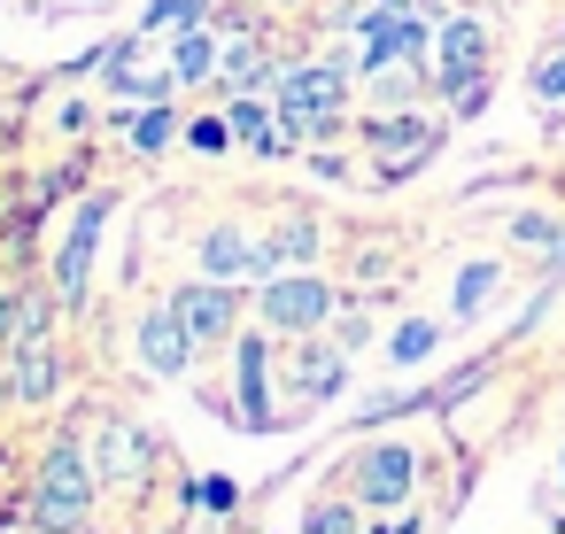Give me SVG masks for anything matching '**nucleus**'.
<instances>
[{"label":"nucleus","mask_w":565,"mask_h":534,"mask_svg":"<svg viewBox=\"0 0 565 534\" xmlns=\"http://www.w3.org/2000/svg\"><path fill=\"white\" fill-rule=\"evenodd\" d=\"M132 341H140V364H148L156 380H179V372L194 364V333L179 325V310H171V302H163V310H148Z\"/></svg>","instance_id":"6e6552de"},{"label":"nucleus","mask_w":565,"mask_h":534,"mask_svg":"<svg viewBox=\"0 0 565 534\" xmlns=\"http://www.w3.org/2000/svg\"><path fill=\"white\" fill-rule=\"evenodd\" d=\"M241 418L271 426V395H264V333H241Z\"/></svg>","instance_id":"4468645a"},{"label":"nucleus","mask_w":565,"mask_h":534,"mask_svg":"<svg viewBox=\"0 0 565 534\" xmlns=\"http://www.w3.org/2000/svg\"><path fill=\"white\" fill-rule=\"evenodd\" d=\"M47 318H55L47 295H17L9 310H0V341H47Z\"/></svg>","instance_id":"f3484780"},{"label":"nucleus","mask_w":565,"mask_h":534,"mask_svg":"<svg viewBox=\"0 0 565 534\" xmlns=\"http://www.w3.org/2000/svg\"><path fill=\"white\" fill-rule=\"evenodd\" d=\"M310 534H356V511L349 503H318L310 511Z\"/></svg>","instance_id":"a878e982"},{"label":"nucleus","mask_w":565,"mask_h":534,"mask_svg":"<svg viewBox=\"0 0 565 534\" xmlns=\"http://www.w3.org/2000/svg\"><path fill=\"white\" fill-rule=\"evenodd\" d=\"M480 63H488V32H480V17H449L441 40H434V86H441V94H465V86L488 78Z\"/></svg>","instance_id":"39448f33"},{"label":"nucleus","mask_w":565,"mask_h":534,"mask_svg":"<svg viewBox=\"0 0 565 534\" xmlns=\"http://www.w3.org/2000/svg\"><path fill=\"white\" fill-rule=\"evenodd\" d=\"M202 17H210V0H148L140 32H194Z\"/></svg>","instance_id":"aec40b11"},{"label":"nucleus","mask_w":565,"mask_h":534,"mask_svg":"<svg viewBox=\"0 0 565 534\" xmlns=\"http://www.w3.org/2000/svg\"><path fill=\"white\" fill-rule=\"evenodd\" d=\"M534 94H542V102H565V47H557L550 63H534Z\"/></svg>","instance_id":"bb28decb"},{"label":"nucleus","mask_w":565,"mask_h":534,"mask_svg":"<svg viewBox=\"0 0 565 534\" xmlns=\"http://www.w3.org/2000/svg\"><path fill=\"white\" fill-rule=\"evenodd\" d=\"M511 241H526V248H557L565 233H557V225H550L542 210H526V217H511Z\"/></svg>","instance_id":"b1692460"},{"label":"nucleus","mask_w":565,"mask_h":534,"mask_svg":"<svg viewBox=\"0 0 565 534\" xmlns=\"http://www.w3.org/2000/svg\"><path fill=\"white\" fill-rule=\"evenodd\" d=\"M94 495H102V472H94V457L63 434L55 449H47V464H40V488H32V519L47 526V534H71V526H86V511H94Z\"/></svg>","instance_id":"f257e3e1"},{"label":"nucleus","mask_w":565,"mask_h":534,"mask_svg":"<svg viewBox=\"0 0 565 534\" xmlns=\"http://www.w3.org/2000/svg\"><path fill=\"white\" fill-rule=\"evenodd\" d=\"M380 534H418V526H411V519H403V526H380Z\"/></svg>","instance_id":"cd10ccee"},{"label":"nucleus","mask_w":565,"mask_h":534,"mask_svg":"<svg viewBox=\"0 0 565 534\" xmlns=\"http://www.w3.org/2000/svg\"><path fill=\"white\" fill-rule=\"evenodd\" d=\"M148 464V441L132 434V426H102V441H94V472L102 480H132Z\"/></svg>","instance_id":"f8f14e48"},{"label":"nucleus","mask_w":565,"mask_h":534,"mask_svg":"<svg viewBox=\"0 0 565 534\" xmlns=\"http://www.w3.org/2000/svg\"><path fill=\"white\" fill-rule=\"evenodd\" d=\"M318 256V225H279L264 248H256V264H264V279L279 271V264H310Z\"/></svg>","instance_id":"dca6fc26"},{"label":"nucleus","mask_w":565,"mask_h":534,"mask_svg":"<svg viewBox=\"0 0 565 534\" xmlns=\"http://www.w3.org/2000/svg\"><path fill=\"white\" fill-rule=\"evenodd\" d=\"M63 387V356L55 341H17V364H9V403H47Z\"/></svg>","instance_id":"1a4fd4ad"},{"label":"nucleus","mask_w":565,"mask_h":534,"mask_svg":"<svg viewBox=\"0 0 565 534\" xmlns=\"http://www.w3.org/2000/svg\"><path fill=\"white\" fill-rule=\"evenodd\" d=\"M186 140H194L202 156H225V148H233V125H225V117H202V125H186Z\"/></svg>","instance_id":"393cba45"},{"label":"nucleus","mask_w":565,"mask_h":534,"mask_svg":"<svg viewBox=\"0 0 565 534\" xmlns=\"http://www.w3.org/2000/svg\"><path fill=\"white\" fill-rule=\"evenodd\" d=\"M171 78H179V86H202V78H217V40H210L202 24L171 40Z\"/></svg>","instance_id":"2eb2a0df"},{"label":"nucleus","mask_w":565,"mask_h":534,"mask_svg":"<svg viewBox=\"0 0 565 534\" xmlns=\"http://www.w3.org/2000/svg\"><path fill=\"white\" fill-rule=\"evenodd\" d=\"M341 94H349V71H341V63L287 71V78H279V132H287V140H326V132L341 125Z\"/></svg>","instance_id":"f03ea898"},{"label":"nucleus","mask_w":565,"mask_h":534,"mask_svg":"<svg viewBox=\"0 0 565 534\" xmlns=\"http://www.w3.org/2000/svg\"><path fill=\"white\" fill-rule=\"evenodd\" d=\"M102 225H109V194L78 202V217H71V241H63V256H55V302H86V279H94Z\"/></svg>","instance_id":"20e7f679"},{"label":"nucleus","mask_w":565,"mask_h":534,"mask_svg":"<svg viewBox=\"0 0 565 534\" xmlns=\"http://www.w3.org/2000/svg\"><path fill=\"white\" fill-rule=\"evenodd\" d=\"M411 480H418V457H411L403 441H380V449H364V457H356V495H364V503H380V511L411 503Z\"/></svg>","instance_id":"0eeeda50"},{"label":"nucleus","mask_w":565,"mask_h":534,"mask_svg":"<svg viewBox=\"0 0 565 534\" xmlns=\"http://www.w3.org/2000/svg\"><path fill=\"white\" fill-rule=\"evenodd\" d=\"M171 310H179V325H186V333H194V349H202V341H233L241 295H233V279H194V287H179V295H171Z\"/></svg>","instance_id":"423d86ee"},{"label":"nucleus","mask_w":565,"mask_h":534,"mask_svg":"<svg viewBox=\"0 0 565 534\" xmlns=\"http://www.w3.org/2000/svg\"><path fill=\"white\" fill-rule=\"evenodd\" d=\"M372 148H380V171L403 179V171L434 148V125H418V117H380V125H372Z\"/></svg>","instance_id":"9d476101"},{"label":"nucleus","mask_w":565,"mask_h":534,"mask_svg":"<svg viewBox=\"0 0 565 534\" xmlns=\"http://www.w3.org/2000/svg\"><path fill=\"white\" fill-rule=\"evenodd\" d=\"M557 472H565V464H557Z\"/></svg>","instance_id":"c756f323"},{"label":"nucleus","mask_w":565,"mask_h":534,"mask_svg":"<svg viewBox=\"0 0 565 534\" xmlns=\"http://www.w3.org/2000/svg\"><path fill=\"white\" fill-rule=\"evenodd\" d=\"M217 78H225V94H256L271 71H264V55H256V40H233L225 55H217Z\"/></svg>","instance_id":"a211bd4d"},{"label":"nucleus","mask_w":565,"mask_h":534,"mask_svg":"<svg viewBox=\"0 0 565 534\" xmlns=\"http://www.w3.org/2000/svg\"><path fill=\"white\" fill-rule=\"evenodd\" d=\"M225 125H233V140H248L256 156H279V148H287V132H279V125H271V117H264V109H256L248 94L233 102V117H225Z\"/></svg>","instance_id":"6ab92c4d"},{"label":"nucleus","mask_w":565,"mask_h":534,"mask_svg":"<svg viewBox=\"0 0 565 534\" xmlns=\"http://www.w3.org/2000/svg\"><path fill=\"white\" fill-rule=\"evenodd\" d=\"M256 310H264V325H271V333H318V325L333 318V287H326V279H310V271H295V279H287V271H271Z\"/></svg>","instance_id":"7ed1b4c3"},{"label":"nucleus","mask_w":565,"mask_h":534,"mask_svg":"<svg viewBox=\"0 0 565 534\" xmlns=\"http://www.w3.org/2000/svg\"><path fill=\"white\" fill-rule=\"evenodd\" d=\"M86 9H109V0H86Z\"/></svg>","instance_id":"c85d7f7f"},{"label":"nucleus","mask_w":565,"mask_h":534,"mask_svg":"<svg viewBox=\"0 0 565 534\" xmlns=\"http://www.w3.org/2000/svg\"><path fill=\"white\" fill-rule=\"evenodd\" d=\"M495 279H503L495 264H465V271H457V295H449V310H457V318H472V310L495 295Z\"/></svg>","instance_id":"412c9836"},{"label":"nucleus","mask_w":565,"mask_h":534,"mask_svg":"<svg viewBox=\"0 0 565 534\" xmlns=\"http://www.w3.org/2000/svg\"><path fill=\"white\" fill-rule=\"evenodd\" d=\"M341 380H349L341 349H302V356H295V387H302V403H326V395H341Z\"/></svg>","instance_id":"ddd939ff"},{"label":"nucleus","mask_w":565,"mask_h":534,"mask_svg":"<svg viewBox=\"0 0 565 534\" xmlns=\"http://www.w3.org/2000/svg\"><path fill=\"white\" fill-rule=\"evenodd\" d=\"M434 341H441V325H426V318H411L395 341H387V356L395 364H418V356H434Z\"/></svg>","instance_id":"4be33fe9"},{"label":"nucleus","mask_w":565,"mask_h":534,"mask_svg":"<svg viewBox=\"0 0 565 534\" xmlns=\"http://www.w3.org/2000/svg\"><path fill=\"white\" fill-rule=\"evenodd\" d=\"M202 279H264V264H256V241H241L233 225H217V233L202 241Z\"/></svg>","instance_id":"9b49d317"},{"label":"nucleus","mask_w":565,"mask_h":534,"mask_svg":"<svg viewBox=\"0 0 565 534\" xmlns=\"http://www.w3.org/2000/svg\"><path fill=\"white\" fill-rule=\"evenodd\" d=\"M171 132H179V117H171V109H148V117L132 125V148L156 156V148H171Z\"/></svg>","instance_id":"5701e85b"}]
</instances>
